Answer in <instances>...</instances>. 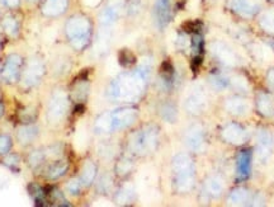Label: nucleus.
Instances as JSON below:
<instances>
[{
	"label": "nucleus",
	"instance_id": "nucleus-1",
	"mask_svg": "<svg viewBox=\"0 0 274 207\" xmlns=\"http://www.w3.org/2000/svg\"><path fill=\"white\" fill-rule=\"evenodd\" d=\"M252 150H242L237 158V177L240 180H245L249 177L252 169Z\"/></svg>",
	"mask_w": 274,
	"mask_h": 207
},
{
	"label": "nucleus",
	"instance_id": "nucleus-2",
	"mask_svg": "<svg viewBox=\"0 0 274 207\" xmlns=\"http://www.w3.org/2000/svg\"><path fill=\"white\" fill-rule=\"evenodd\" d=\"M69 33L71 36H74L75 38H80L84 40L88 35L89 29V23L86 22L84 18H74L73 20L69 24Z\"/></svg>",
	"mask_w": 274,
	"mask_h": 207
},
{
	"label": "nucleus",
	"instance_id": "nucleus-3",
	"mask_svg": "<svg viewBox=\"0 0 274 207\" xmlns=\"http://www.w3.org/2000/svg\"><path fill=\"white\" fill-rule=\"evenodd\" d=\"M234 9L239 12L240 14L247 15V17H252V15L257 14L259 10V4L252 0H235L234 2Z\"/></svg>",
	"mask_w": 274,
	"mask_h": 207
},
{
	"label": "nucleus",
	"instance_id": "nucleus-4",
	"mask_svg": "<svg viewBox=\"0 0 274 207\" xmlns=\"http://www.w3.org/2000/svg\"><path fill=\"white\" fill-rule=\"evenodd\" d=\"M155 14L159 24L165 25L170 18V3L169 0H158L155 5Z\"/></svg>",
	"mask_w": 274,
	"mask_h": 207
},
{
	"label": "nucleus",
	"instance_id": "nucleus-5",
	"mask_svg": "<svg viewBox=\"0 0 274 207\" xmlns=\"http://www.w3.org/2000/svg\"><path fill=\"white\" fill-rule=\"evenodd\" d=\"M258 145H259V154L263 158L268 157L270 154L273 145L272 135L267 131V130H262L258 135Z\"/></svg>",
	"mask_w": 274,
	"mask_h": 207
},
{
	"label": "nucleus",
	"instance_id": "nucleus-6",
	"mask_svg": "<svg viewBox=\"0 0 274 207\" xmlns=\"http://www.w3.org/2000/svg\"><path fill=\"white\" fill-rule=\"evenodd\" d=\"M258 109L262 114L269 117L274 114V101L272 96L267 93H262L258 97Z\"/></svg>",
	"mask_w": 274,
	"mask_h": 207
},
{
	"label": "nucleus",
	"instance_id": "nucleus-7",
	"mask_svg": "<svg viewBox=\"0 0 274 207\" xmlns=\"http://www.w3.org/2000/svg\"><path fill=\"white\" fill-rule=\"evenodd\" d=\"M224 137H226L230 142L240 144V142H242V140H244L245 132L244 130L240 126H237V125H230L226 130H224Z\"/></svg>",
	"mask_w": 274,
	"mask_h": 207
},
{
	"label": "nucleus",
	"instance_id": "nucleus-8",
	"mask_svg": "<svg viewBox=\"0 0 274 207\" xmlns=\"http://www.w3.org/2000/svg\"><path fill=\"white\" fill-rule=\"evenodd\" d=\"M260 25L268 33H274V8L265 10L260 17Z\"/></svg>",
	"mask_w": 274,
	"mask_h": 207
},
{
	"label": "nucleus",
	"instance_id": "nucleus-9",
	"mask_svg": "<svg viewBox=\"0 0 274 207\" xmlns=\"http://www.w3.org/2000/svg\"><path fill=\"white\" fill-rule=\"evenodd\" d=\"M65 7L66 0H47L45 5V12L50 15H55L64 12Z\"/></svg>",
	"mask_w": 274,
	"mask_h": 207
},
{
	"label": "nucleus",
	"instance_id": "nucleus-10",
	"mask_svg": "<svg viewBox=\"0 0 274 207\" xmlns=\"http://www.w3.org/2000/svg\"><path fill=\"white\" fill-rule=\"evenodd\" d=\"M15 60H17V58H15L14 56H12V57H9V60L7 61V65H5L4 69V76L7 79H13L15 76V74H17L18 66Z\"/></svg>",
	"mask_w": 274,
	"mask_h": 207
},
{
	"label": "nucleus",
	"instance_id": "nucleus-11",
	"mask_svg": "<svg viewBox=\"0 0 274 207\" xmlns=\"http://www.w3.org/2000/svg\"><path fill=\"white\" fill-rule=\"evenodd\" d=\"M247 191L245 190H236L232 192L231 197H230V201H232V202H236V203H242L247 201Z\"/></svg>",
	"mask_w": 274,
	"mask_h": 207
},
{
	"label": "nucleus",
	"instance_id": "nucleus-12",
	"mask_svg": "<svg viewBox=\"0 0 274 207\" xmlns=\"http://www.w3.org/2000/svg\"><path fill=\"white\" fill-rule=\"evenodd\" d=\"M3 27H4V29L7 31L8 33H15L17 32V22H15L13 18H5L4 20H3Z\"/></svg>",
	"mask_w": 274,
	"mask_h": 207
},
{
	"label": "nucleus",
	"instance_id": "nucleus-13",
	"mask_svg": "<svg viewBox=\"0 0 274 207\" xmlns=\"http://www.w3.org/2000/svg\"><path fill=\"white\" fill-rule=\"evenodd\" d=\"M232 103H234V107H229V108L231 109V112H236L237 113V109H239V113L247 112L248 106H247V102L245 101H242V99H234V101H232Z\"/></svg>",
	"mask_w": 274,
	"mask_h": 207
},
{
	"label": "nucleus",
	"instance_id": "nucleus-14",
	"mask_svg": "<svg viewBox=\"0 0 274 207\" xmlns=\"http://www.w3.org/2000/svg\"><path fill=\"white\" fill-rule=\"evenodd\" d=\"M10 147V140L7 136H0V154H5Z\"/></svg>",
	"mask_w": 274,
	"mask_h": 207
},
{
	"label": "nucleus",
	"instance_id": "nucleus-15",
	"mask_svg": "<svg viewBox=\"0 0 274 207\" xmlns=\"http://www.w3.org/2000/svg\"><path fill=\"white\" fill-rule=\"evenodd\" d=\"M103 22H106V23H109V22H112V20L114 19V18H116V9H114V8H108V9L106 10V12H104V14H103Z\"/></svg>",
	"mask_w": 274,
	"mask_h": 207
},
{
	"label": "nucleus",
	"instance_id": "nucleus-16",
	"mask_svg": "<svg viewBox=\"0 0 274 207\" xmlns=\"http://www.w3.org/2000/svg\"><path fill=\"white\" fill-rule=\"evenodd\" d=\"M208 185L211 186L212 193H216V195H219L220 191H221V183H220V181H217V180H215V178H212V180L209 181Z\"/></svg>",
	"mask_w": 274,
	"mask_h": 207
},
{
	"label": "nucleus",
	"instance_id": "nucleus-17",
	"mask_svg": "<svg viewBox=\"0 0 274 207\" xmlns=\"http://www.w3.org/2000/svg\"><path fill=\"white\" fill-rule=\"evenodd\" d=\"M2 2L4 3L5 5H8V7H15L19 0H2Z\"/></svg>",
	"mask_w": 274,
	"mask_h": 207
},
{
	"label": "nucleus",
	"instance_id": "nucleus-18",
	"mask_svg": "<svg viewBox=\"0 0 274 207\" xmlns=\"http://www.w3.org/2000/svg\"><path fill=\"white\" fill-rule=\"evenodd\" d=\"M268 81H269L270 85H272L274 88V69L272 71H270L269 74H268Z\"/></svg>",
	"mask_w": 274,
	"mask_h": 207
},
{
	"label": "nucleus",
	"instance_id": "nucleus-19",
	"mask_svg": "<svg viewBox=\"0 0 274 207\" xmlns=\"http://www.w3.org/2000/svg\"><path fill=\"white\" fill-rule=\"evenodd\" d=\"M0 114H2V107H0Z\"/></svg>",
	"mask_w": 274,
	"mask_h": 207
},
{
	"label": "nucleus",
	"instance_id": "nucleus-20",
	"mask_svg": "<svg viewBox=\"0 0 274 207\" xmlns=\"http://www.w3.org/2000/svg\"><path fill=\"white\" fill-rule=\"evenodd\" d=\"M270 2H273V3H274V0H270Z\"/></svg>",
	"mask_w": 274,
	"mask_h": 207
}]
</instances>
